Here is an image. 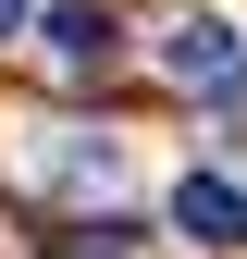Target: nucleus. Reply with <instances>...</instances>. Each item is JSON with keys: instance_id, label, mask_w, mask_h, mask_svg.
<instances>
[{"instance_id": "nucleus-1", "label": "nucleus", "mask_w": 247, "mask_h": 259, "mask_svg": "<svg viewBox=\"0 0 247 259\" xmlns=\"http://www.w3.org/2000/svg\"><path fill=\"white\" fill-rule=\"evenodd\" d=\"M161 74H173V87H235V74H247V25H210V13L173 25V37H161Z\"/></svg>"}, {"instance_id": "nucleus-4", "label": "nucleus", "mask_w": 247, "mask_h": 259, "mask_svg": "<svg viewBox=\"0 0 247 259\" xmlns=\"http://www.w3.org/2000/svg\"><path fill=\"white\" fill-rule=\"evenodd\" d=\"M50 259H148V222H62Z\"/></svg>"}, {"instance_id": "nucleus-5", "label": "nucleus", "mask_w": 247, "mask_h": 259, "mask_svg": "<svg viewBox=\"0 0 247 259\" xmlns=\"http://www.w3.org/2000/svg\"><path fill=\"white\" fill-rule=\"evenodd\" d=\"M13 25H25V0H0V37H13Z\"/></svg>"}, {"instance_id": "nucleus-2", "label": "nucleus", "mask_w": 247, "mask_h": 259, "mask_svg": "<svg viewBox=\"0 0 247 259\" xmlns=\"http://www.w3.org/2000/svg\"><path fill=\"white\" fill-rule=\"evenodd\" d=\"M173 235L235 247V235H247V185H235V173H185V185H173Z\"/></svg>"}, {"instance_id": "nucleus-3", "label": "nucleus", "mask_w": 247, "mask_h": 259, "mask_svg": "<svg viewBox=\"0 0 247 259\" xmlns=\"http://www.w3.org/2000/svg\"><path fill=\"white\" fill-rule=\"evenodd\" d=\"M25 25H37L62 62H99L111 50V13H99V0H50V13H25Z\"/></svg>"}]
</instances>
